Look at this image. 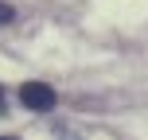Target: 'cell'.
I'll return each instance as SVG.
<instances>
[{"instance_id": "cell-2", "label": "cell", "mask_w": 148, "mask_h": 140, "mask_svg": "<svg viewBox=\"0 0 148 140\" xmlns=\"http://www.w3.org/2000/svg\"><path fill=\"white\" fill-rule=\"evenodd\" d=\"M16 20V8L12 4H0V23H12Z\"/></svg>"}, {"instance_id": "cell-1", "label": "cell", "mask_w": 148, "mask_h": 140, "mask_svg": "<svg viewBox=\"0 0 148 140\" xmlns=\"http://www.w3.org/2000/svg\"><path fill=\"white\" fill-rule=\"evenodd\" d=\"M20 101L27 109H35V113H47V109H55V89L47 82H23L20 86Z\"/></svg>"}, {"instance_id": "cell-3", "label": "cell", "mask_w": 148, "mask_h": 140, "mask_svg": "<svg viewBox=\"0 0 148 140\" xmlns=\"http://www.w3.org/2000/svg\"><path fill=\"white\" fill-rule=\"evenodd\" d=\"M0 113H4V89H0Z\"/></svg>"}, {"instance_id": "cell-4", "label": "cell", "mask_w": 148, "mask_h": 140, "mask_svg": "<svg viewBox=\"0 0 148 140\" xmlns=\"http://www.w3.org/2000/svg\"><path fill=\"white\" fill-rule=\"evenodd\" d=\"M0 140H12V136H0Z\"/></svg>"}]
</instances>
